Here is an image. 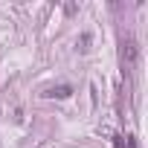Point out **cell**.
Listing matches in <instances>:
<instances>
[{
	"instance_id": "7a4b0ae2",
	"label": "cell",
	"mask_w": 148,
	"mask_h": 148,
	"mask_svg": "<svg viewBox=\"0 0 148 148\" xmlns=\"http://www.w3.org/2000/svg\"><path fill=\"white\" fill-rule=\"evenodd\" d=\"M113 148H136V142L131 136H113Z\"/></svg>"
},
{
	"instance_id": "6da1fadb",
	"label": "cell",
	"mask_w": 148,
	"mask_h": 148,
	"mask_svg": "<svg viewBox=\"0 0 148 148\" xmlns=\"http://www.w3.org/2000/svg\"><path fill=\"white\" fill-rule=\"evenodd\" d=\"M122 67H125V73H134V67H136V41L131 35L122 38Z\"/></svg>"
},
{
	"instance_id": "3957f363",
	"label": "cell",
	"mask_w": 148,
	"mask_h": 148,
	"mask_svg": "<svg viewBox=\"0 0 148 148\" xmlns=\"http://www.w3.org/2000/svg\"><path fill=\"white\" fill-rule=\"evenodd\" d=\"M70 93H73V87H67V84H61V87H52V90H49L47 96H58V99H67Z\"/></svg>"
}]
</instances>
